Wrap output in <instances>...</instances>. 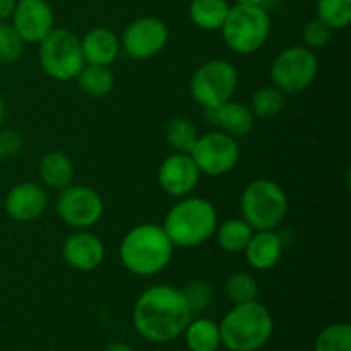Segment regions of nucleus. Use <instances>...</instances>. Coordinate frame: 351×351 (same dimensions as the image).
<instances>
[{"label": "nucleus", "instance_id": "obj_1", "mask_svg": "<svg viewBox=\"0 0 351 351\" xmlns=\"http://www.w3.org/2000/svg\"><path fill=\"white\" fill-rule=\"evenodd\" d=\"M192 311L182 288L154 285L137 297L132 308V322L137 335L149 343H170L184 335Z\"/></svg>", "mask_w": 351, "mask_h": 351}, {"label": "nucleus", "instance_id": "obj_2", "mask_svg": "<svg viewBox=\"0 0 351 351\" xmlns=\"http://www.w3.org/2000/svg\"><path fill=\"white\" fill-rule=\"evenodd\" d=\"M173 243L156 223H141L123 235L119 256L123 267L139 278L160 274L173 259Z\"/></svg>", "mask_w": 351, "mask_h": 351}, {"label": "nucleus", "instance_id": "obj_3", "mask_svg": "<svg viewBox=\"0 0 351 351\" xmlns=\"http://www.w3.org/2000/svg\"><path fill=\"white\" fill-rule=\"evenodd\" d=\"M161 226L175 249H195L215 237L218 213L208 199L191 194L168 209Z\"/></svg>", "mask_w": 351, "mask_h": 351}, {"label": "nucleus", "instance_id": "obj_4", "mask_svg": "<svg viewBox=\"0 0 351 351\" xmlns=\"http://www.w3.org/2000/svg\"><path fill=\"white\" fill-rule=\"evenodd\" d=\"M274 331V319L261 302L233 305L219 322L221 345L230 351H257L269 343Z\"/></svg>", "mask_w": 351, "mask_h": 351}, {"label": "nucleus", "instance_id": "obj_5", "mask_svg": "<svg viewBox=\"0 0 351 351\" xmlns=\"http://www.w3.org/2000/svg\"><path fill=\"white\" fill-rule=\"evenodd\" d=\"M226 47L237 55H252L266 45L271 34V17L266 7L230 5L221 26Z\"/></svg>", "mask_w": 351, "mask_h": 351}, {"label": "nucleus", "instance_id": "obj_6", "mask_svg": "<svg viewBox=\"0 0 351 351\" xmlns=\"http://www.w3.org/2000/svg\"><path fill=\"white\" fill-rule=\"evenodd\" d=\"M242 218L259 230H276L288 215V197L281 185L269 178L252 180L240 195Z\"/></svg>", "mask_w": 351, "mask_h": 351}, {"label": "nucleus", "instance_id": "obj_7", "mask_svg": "<svg viewBox=\"0 0 351 351\" xmlns=\"http://www.w3.org/2000/svg\"><path fill=\"white\" fill-rule=\"evenodd\" d=\"M38 58L45 74L60 82L74 81L86 64L81 38L65 27H53L38 43Z\"/></svg>", "mask_w": 351, "mask_h": 351}, {"label": "nucleus", "instance_id": "obj_8", "mask_svg": "<svg viewBox=\"0 0 351 351\" xmlns=\"http://www.w3.org/2000/svg\"><path fill=\"white\" fill-rule=\"evenodd\" d=\"M239 86V71L223 58H215L199 65L189 82L192 99L204 110L218 108L233 99Z\"/></svg>", "mask_w": 351, "mask_h": 351}, {"label": "nucleus", "instance_id": "obj_9", "mask_svg": "<svg viewBox=\"0 0 351 351\" xmlns=\"http://www.w3.org/2000/svg\"><path fill=\"white\" fill-rule=\"evenodd\" d=\"M319 72V60L314 50L307 47H288L274 57L269 75L273 86L285 95H298L315 81Z\"/></svg>", "mask_w": 351, "mask_h": 351}, {"label": "nucleus", "instance_id": "obj_10", "mask_svg": "<svg viewBox=\"0 0 351 351\" xmlns=\"http://www.w3.org/2000/svg\"><path fill=\"white\" fill-rule=\"evenodd\" d=\"M55 211L58 218L71 228L88 230L103 218L105 202L95 189L71 184L58 192Z\"/></svg>", "mask_w": 351, "mask_h": 351}, {"label": "nucleus", "instance_id": "obj_11", "mask_svg": "<svg viewBox=\"0 0 351 351\" xmlns=\"http://www.w3.org/2000/svg\"><path fill=\"white\" fill-rule=\"evenodd\" d=\"M191 156L201 175L221 177L230 173L240 161V147L237 139L221 130L201 134L192 147Z\"/></svg>", "mask_w": 351, "mask_h": 351}, {"label": "nucleus", "instance_id": "obj_12", "mask_svg": "<svg viewBox=\"0 0 351 351\" xmlns=\"http://www.w3.org/2000/svg\"><path fill=\"white\" fill-rule=\"evenodd\" d=\"M170 31L165 21L154 16H144L127 24L120 36V48L134 60H149L168 45Z\"/></svg>", "mask_w": 351, "mask_h": 351}, {"label": "nucleus", "instance_id": "obj_13", "mask_svg": "<svg viewBox=\"0 0 351 351\" xmlns=\"http://www.w3.org/2000/svg\"><path fill=\"white\" fill-rule=\"evenodd\" d=\"M10 24L24 45H38L55 27L53 10L47 0H17Z\"/></svg>", "mask_w": 351, "mask_h": 351}, {"label": "nucleus", "instance_id": "obj_14", "mask_svg": "<svg viewBox=\"0 0 351 351\" xmlns=\"http://www.w3.org/2000/svg\"><path fill=\"white\" fill-rule=\"evenodd\" d=\"M201 171L187 153H171L161 161L158 170L160 187L175 199L191 195L197 189Z\"/></svg>", "mask_w": 351, "mask_h": 351}, {"label": "nucleus", "instance_id": "obj_15", "mask_svg": "<svg viewBox=\"0 0 351 351\" xmlns=\"http://www.w3.org/2000/svg\"><path fill=\"white\" fill-rule=\"evenodd\" d=\"M105 243L98 235L88 230H75L62 245V257L65 264L79 273L98 269L105 261Z\"/></svg>", "mask_w": 351, "mask_h": 351}, {"label": "nucleus", "instance_id": "obj_16", "mask_svg": "<svg viewBox=\"0 0 351 351\" xmlns=\"http://www.w3.org/2000/svg\"><path fill=\"white\" fill-rule=\"evenodd\" d=\"M3 208L14 221H36L48 208L47 191L36 182H19L9 189Z\"/></svg>", "mask_w": 351, "mask_h": 351}, {"label": "nucleus", "instance_id": "obj_17", "mask_svg": "<svg viewBox=\"0 0 351 351\" xmlns=\"http://www.w3.org/2000/svg\"><path fill=\"white\" fill-rule=\"evenodd\" d=\"M204 112L209 123L216 125L218 130L228 134L233 139L247 137L254 130V125H256V117H254L249 105L233 101V99L223 103L218 108L204 110Z\"/></svg>", "mask_w": 351, "mask_h": 351}, {"label": "nucleus", "instance_id": "obj_18", "mask_svg": "<svg viewBox=\"0 0 351 351\" xmlns=\"http://www.w3.org/2000/svg\"><path fill=\"white\" fill-rule=\"evenodd\" d=\"M283 239L276 230H259L252 233V239L247 243L245 259L249 266L256 271H269L283 257Z\"/></svg>", "mask_w": 351, "mask_h": 351}, {"label": "nucleus", "instance_id": "obj_19", "mask_svg": "<svg viewBox=\"0 0 351 351\" xmlns=\"http://www.w3.org/2000/svg\"><path fill=\"white\" fill-rule=\"evenodd\" d=\"M82 57L86 64L110 65L119 58L120 38L108 27H93L81 38Z\"/></svg>", "mask_w": 351, "mask_h": 351}, {"label": "nucleus", "instance_id": "obj_20", "mask_svg": "<svg viewBox=\"0 0 351 351\" xmlns=\"http://www.w3.org/2000/svg\"><path fill=\"white\" fill-rule=\"evenodd\" d=\"M38 173H40L45 187L60 192L62 189L72 184L75 168L69 154L62 153V151H48L41 156Z\"/></svg>", "mask_w": 351, "mask_h": 351}, {"label": "nucleus", "instance_id": "obj_21", "mask_svg": "<svg viewBox=\"0 0 351 351\" xmlns=\"http://www.w3.org/2000/svg\"><path fill=\"white\" fill-rule=\"evenodd\" d=\"M230 10L226 0H192L189 17L201 31H219Z\"/></svg>", "mask_w": 351, "mask_h": 351}, {"label": "nucleus", "instance_id": "obj_22", "mask_svg": "<svg viewBox=\"0 0 351 351\" xmlns=\"http://www.w3.org/2000/svg\"><path fill=\"white\" fill-rule=\"evenodd\" d=\"M75 81L79 89L91 98H105L115 88V75L106 65L84 64Z\"/></svg>", "mask_w": 351, "mask_h": 351}, {"label": "nucleus", "instance_id": "obj_23", "mask_svg": "<svg viewBox=\"0 0 351 351\" xmlns=\"http://www.w3.org/2000/svg\"><path fill=\"white\" fill-rule=\"evenodd\" d=\"M252 226L240 216V218H230L218 225L215 237L219 249L228 254H242L247 243L252 239Z\"/></svg>", "mask_w": 351, "mask_h": 351}, {"label": "nucleus", "instance_id": "obj_24", "mask_svg": "<svg viewBox=\"0 0 351 351\" xmlns=\"http://www.w3.org/2000/svg\"><path fill=\"white\" fill-rule=\"evenodd\" d=\"M184 336L191 351H218L221 346L219 324L211 319H191Z\"/></svg>", "mask_w": 351, "mask_h": 351}, {"label": "nucleus", "instance_id": "obj_25", "mask_svg": "<svg viewBox=\"0 0 351 351\" xmlns=\"http://www.w3.org/2000/svg\"><path fill=\"white\" fill-rule=\"evenodd\" d=\"M287 105V95L276 86H263L256 89L250 98L249 108L252 110L256 119L269 120L280 115Z\"/></svg>", "mask_w": 351, "mask_h": 351}, {"label": "nucleus", "instance_id": "obj_26", "mask_svg": "<svg viewBox=\"0 0 351 351\" xmlns=\"http://www.w3.org/2000/svg\"><path fill=\"white\" fill-rule=\"evenodd\" d=\"M199 136L197 127L194 122L184 117H177V119L170 120L165 129V137H167L168 146L173 149V153H187L191 154L192 147L197 143Z\"/></svg>", "mask_w": 351, "mask_h": 351}, {"label": "nucleus", "instance_id": "obj_27", "mask_svg": "<svg viewBox=\"0 0 351 351\" xmlns=\"http://www.w3.org/2000/svg\"><path fill=\"white\" fill-rule=\"evenodd\" d=\"M225 293L233 305L247 304V302L257 300L259 295V285L257 280L247 271H237L230 274L225 281Z\"/></svg>", "mask_w": 351, "mask_h": 351}, {"label": "nucleus", "instance_id": "obj_28", "mask_svg": "<svg viewBox=\"0 0 351 351\" xmlns=\"http://www.w3.org/2000/svg\"><path fill=\"white\" fill-rule=\"evenodd\" d=\"M315 14L332 31L345 29L351 23V0H317Z\"/></svg>", "mask_w": 351, "mask_h": 351}, {"label": "nucleus", "instance_id": "obj_29", "mask_svg": "<svg viewBox=\"0 0 351 351\" xmlns=\"http://www.w3.org/2000/svg\"><path fill=\"white\" fill-rule=\"evenodd\" d=\"M315 351H351V326L348 322H336L319 332Z\"/></svg>", "mask_w": 351, "mask_h": 351}, {"label": "nucleus", "instance_id": "obj_30", "mask_svg": "<svg viewBox=\"0 0 351 351\" xmlns=\"http://www.w3.org/2000/svg\"><path fill=\"white\" fill-rule=\"evenodd\" d=\"M24 51V41L7 21H0V64H14Z\"/></svg>", "mask_w": 351, "mask_h": 351}, {"label": "nucleus", "instance_id": "obj_31", "mask_svg": "<svg viewBox=\"0 0 351 351\" xmlns=\"http://www.w3.org/2000/svg\"><path fill=\"white\" fill-rule=\"evenodd\" d=\"M332 29L328 24L322 23L321 19H311L305 23L304 29H302V40H304V47L311 48V50H319L324 48L326 45L331 41Z\"/></svg>", "mask_w": 351, "mask_h": 351}, {"label": "nucleus", "instance_id": "obj_32", "mask_svg": "<svg viewBox=\"0 0 351 351\" xmlns=\"http://www.w3.org/2000/svg\"><path fill=\"white\" fill-rule=\"evenodd\" d=\"M182 293H184L192 314L206 311L213 300V288L206 281H191L182 288Z\"/></svg>", "mask_w": 351, "mask_h": 351}, {"label": "nucleus", "instance_id": "obj_33", "mask_svg": "<svg viewBox=\"0 0 351 351\" xmlns=\"http://www.w3.org/2000/svg\"><path fill=\"white\" fill-rule=\"evenodd\" d=\"M23 151V137L16 130H0V154L14 158Z\"/></svg>", "mask_w": 351, "mask_h": 351}, {"label": "nucleus", "instance_id": "obj_34", "mask_svg": "<svg viewBox=\"0 0 351 351\" xmlns=\"http://www.w3.org/2000/svg\"><path fill=\"white\" fill-rule=\"evenodd\" d=\"M17 0H0V21H9L16 10Z\"/></svg>", "mask_w": 351, "mask_h": 351}, {"label": "nucleus", "instance_id": "obj_35", "mask_svg": "<svg viewBox=\"0 0 351 351\" xmlns=\"http://www.w3.org/2000/svg\"><path fill=\"white\" fill-rule=\"evenodd\" d=\"M103 351H134V350H132V346H129L127 343L117 341V343H112V345L106 346Z\"/></svg>", "mask_w": 351, "mask_h": 351}, {"label": "nucleus", "instance_id": "obj_36", "mask_svg": "<svg viewBox=\"0 0 351 351\" xmlns=\"http://www.w3.org/2000/svg\"><path fill=\"white\" fill-rule=\"evenodd\" d=\"M239 5H261L266 7V0H233Z\"/></svg>", "mask_w": 351, "mask_h": 351}, {"label": "nucleus", "instance_id": "obj_37", "mask_svg": "<svg viewBox=\"0 0 351 351\" xmlns=\"http://www.w3.org/2000/svg\"><path fill=\"white\" fill-rule=\"evenodd\" d=\"M3 119H5V103H3L2 96H0V127H2Z\"/></svg>", "mask_w": 351, "mask_h": 351}, {"label": "nucleus", "instance_id": "obj_38", "mask_svg": "<svg viewBox=\"0 0 351 351\" xmlns=\"http://www.w3.org/2000/svg\"><path fill=\"white\" fill-rule=\"evenodd\" d=\"M2 160H3V158H2V154H0V163H2Z\"/></svg>", "mask_w": 351, "mask_h": 351}, {"label": "nucleus", "instance_id": "obj_39", "mask_svg": "<svg viewBox=\"0 0 351 351\" xmlns=\"http://www.w3.org/2000/svg\"><path fill=\"white\" fill-rule=\"evenodd\" d=\"M47 2H48V0H47Z\"/></svg>", "mask_w": 351, "mask_h": 351}]
</instances>
